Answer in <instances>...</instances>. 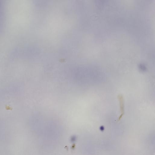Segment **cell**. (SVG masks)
I'll list each match as a JSON object with an SVG mask.
<instances>
[{
    "mask_svg": "<svg viewBox=\"0 0 155 155\" xmlns=\"http://www.w3.org/2000/svg\"><path fill=\"white\" fill-rule=\"evenodd\" d=\"M118 98L119 101L121 114L117 120L119 122L122 119L124 114V104L123 96L122 95H118Z\"/></svg>",
    "mask_w": 155,
    "mask_h": 155,
    "instance_id": "cell-1",
    "label": "cell"
}]
</instances>
